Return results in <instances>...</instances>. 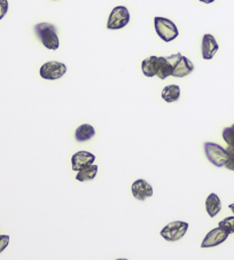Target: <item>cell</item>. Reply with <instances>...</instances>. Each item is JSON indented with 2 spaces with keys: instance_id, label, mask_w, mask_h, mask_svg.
Returning <instances> with one entry per match:
<instances>
[{
  "instance_id": "5",
  "label": "cell",
  "mask_w": 234,
  "mask_h": 260,
  "mask_svg": "<svg viewBox=\"0 0 234 260\" xmlns=\"http://www.w3.org/2000/svg\"><path fill=\"white\" fill-rule=\"evenodd\" d=\"M130 22V13L125 6H116L112 8L107 22V29L120 30L127 26Z\"/></svg>"
},
{
  "instance_id": "16",
  "label": "cell",
  "mask_w": 234,
  "mask_h": 260,
  "mask_svg": "<svg viewBox=\"0 0 234 260\" xmlns=\"http://www.w3.org/2000/svg\"><path fill=\"white\" fill-rule=\"evenodd\" d=\"M99 167L96 164L90 165V167L80 170L79 172L76 174V180L79 182H85V181H91L94 180V178L97 177Z\"/></svg>"
},
{
  "instance_id": "7",
  "label": "cell",
  "mask_w": 234,
  "mask_h": 260,
  "mask_svg": "<svg viewBox=\"0 0 234 260\" xmlns=\"http://www.w3.org/2000/svg\"><path fill=\"white\" fill-rule=\"evenodd\" d=\"M67 73V67L62 62L48 61L40 67V77L46 80H56L64 77Z\"/></svg>"
},
{
  "instance_id": "4",
  "label": "cell",
  "mask_w": 234,
  "mask_h": 260,
  "mask_svg": "<svg viewBox=\"0 0 234 260\" xmlns=\"http://www.w3.org/2000/svg\"><path fill=\"white\" fill-rule=\"evenodd\" d=\"M182 54H173L170 56H157L156 60V76L160 79H166L169 76H172L174 67L178 61L182 59Z\"/></svg>"
},
{
  "instance_id": "24",
  "label": "cell",
  "mask_w": 234,
  "mask_h": 260,
  "mask_svg": "<svg viewBox=\"0 0 234 260\" xmlns=\"http://www.w3.org/2000/svg\"><path fill=\"white\" fill-rule=\"evenodd\" d=\"M228 208H229V210H231V211H232V213L234 214V203H233V204H229Z\"/></svg>"
},
{
  "instance_id": "19",
  "label": "cell",
  "mask_w": 234,
  "mask_h": 260,
  "mask_svg": "<svg viewBox=\"0 0 234 260\" xmlns=\"http://www.w3.org/2000/svg\"><path fill=\"white\" fill-rule=\"evenodd\" d=\"M223 139L228 146H234V124L223 129Z\"/></svg>"
},
{
  "instance_id": "10",
  "label": "cell",
  "mask_w": 234,
  "mask_h": 260,
  "mask_svg": "<svg viewBox=\"0 0 234 260\" xmlns=\"http://www.w3.org/2000/svg\"><path fill=\"white\" fill-rule=\"evenodd\" d=\"M131 191L134 199L141 202L146 201L147 199H150V197L154 195L153 187L146 180H143V179H138V180L132 183Z\"/></svg>"
},
{
  "instance_id": "22",
  "label": "cell",
  "mask_w": 234,
  "mask_h": 260,
  "mask_svg": "<svg viewBox=\"0 0 234 260\" xmlns=\"http://www.w3.org/2000/svg\"><path fill=\"white\" fill-rule=\"evenodd\" d=\"M225 168L229 170V171H234V158H229L226 165H225Z\"/></svg>"
},
{
  "instance_id": "21",
  "label": "cell",
  "mask_w": 234,
  "mask_h": 260,
  "mask_svg": "<svg viewBox=\"0 0 234 260\" xmlns=\"http://www.w3.org/2000/svg\"><path fill=\"white\" fill-rule=\"evenodd\" d=\"M8 244H10V236L0 235V253L7 248Z\"/></svg>"
},
{
  "instance_id": "8",
  "label": "cell",
  "mask_w": 234,
  "mask_h": 260,
  "mask_svg": "<svg viewBox=\"0 0 234 260\" xmlns=\"http://www.w3.org/2000/svg\"><path fill=\"white\" fill-rule=\"evenodd\" d=\"M228 234L223 230H220L219 227H216L214 230H211L208 234L202 241L201 248L202 249H209V248H215V246H218L225 241L227 240Z\"/></svg>"
},
{
  "instance_id": "23",
  "label": "cell",
  "mask_w": 234,
  "mask_h": 260,
  "mask_svg": "<svg viewBox=\"0 0 234 260\" xmlns=\"http://www.w3.org/2000/svg\"><path fill=\"white\" fill-rule=\"evenodd\" d=\"M226 151L229 156V158H234V146H228L226 148Z\"/></svg>"
},
{
  "instance_id": "12",
  "label": "cell",
  "mask_w": 234,
  "mask_h": 260,
  "mask_svg": "<svg viewBox=\"0 0 234 260\" xmlns=\"http://www.w3.org/2000/svg\"><path fill=\"white\" fill-rule=\"evenodd\" d=\"M193 71H194V64H193V62L188 60L186 56H182V59L178 61L177 66L174 67L172 76L177 78H183L192 74Z\"/></svg>"
},
{
  "instance_id": "11",
  "label": "cell",
  "mask_w": 234,
  "mask_h": 260,
  "mask_svg": "<svg viewBox=\"0 0 234 260\" xmlns=\"http://www.w3.org/2000/svg\"><path fill=\"white\" fill-rule=\"evenodd\" d=\"M218 43L213 35L206 34L202 38V57L204 60H211L215 56L216 53L218 52Z\"/></svg>"
},
{
  "instance_id": "14",
  "label": "cell",
  "mask_w": 234,
  "mask_h": 260,
  "mask_svg": "<svg viewBox=\"0 0 234 260\" xmlns=\"http://www.w3.org/2000/svg\"><path fill=\"white\" fill-rule=\"evenodd\" d=\"M94 136H96V129L90 124H82L76 128L75 132L76 141L80 143L91 140Z\"/></svg>"
},
{
  "instance_id": "15",
  "label": "cell",
  "mask_w": 234,
  "mask_h": 260,
  "mask_svg": "<svg viewBox=\"0 0 234 260\" xmlns=\"http://www.w3.org/2000/svg\"><path fill=\"white\" fill-rule=\"evenodd\" d=\"M161 95L165 102H177L179 100V98H181V87H179L178 85H168V86H165L163 88Z\"/></svg>"
},
{
  "instance_id": "6",
  "label": "cell",
  "mask_w": 234,
  "mask_h": 260,
  "mask_svg": "<svg viewBox=\"0 0 234 260\" xmlns=\"http://www.w3.org/2000/svg\"><path fill=\"white\" fill-rule=\"evenodd\" d=\"M188 231V223L185 221H172L162 228L160 235L168 242L182 240Z\"/></svg>"
},
{
  "instance_id": "25",
  "label": "cell",
  "mask_w": 234,
  "mask_h": 260,
  "mask_svg": "<svg viewBox=\"0 0 234 260\" xmlns=\"http://www.w3.org/2000/svg\"><path fill=\"white\" fill-rule=\"evenodd\" d=\"M115 260H128V259H125V258H120V259H115Z\"/></svg>"
},
{
  "instance_id": "1",
  "label": "cell",
  "mask_w": 234,
  "mask_h": 260,
  "mask_svg": "<svg viewBox=\"0 0 234 260\" xmlns=\"http://www.w3.org/2000/svg\"><path fill=\"white\" fill-rule=\"evenodd\" d=\"M35 32L40 42L47 49L56 51L60 46L55 26L51 23H38L35 26Z\"/></svg>"
},
{
  "instance_id": "13",
  "label": "cell",
  "mask_w": 234,
  "mask_h": 260,
  "mask_svg": "<svg viewBox=\"0 0 234 260\" xmlns=\"http://www.w3.org/2000/svg\"><path fill=\"white\" fill-rule=\"evenodd\" d=\"M222 210V202L217 194L211 192V194L207 197L206 200V211L209 214L210 218H214L217 216Z\"/></svg>"
},
{
  "instance_id": "9",
  "label": "cell",
  "mask_w": 234,
  "mask_h": 260,
  "mask_svg": "<svg viewBox=\"0 0 234 260\" xmlns=\"http://www.w3.org/2000/svg\"><path fill=\"white\" fill-rule=\"evenodd\" d=\"M94 160H96V156L89 151H77L75 152L71 157V169L74 171L79 172L80 170L90 167V165H93Z\"/></svg>"
},
{
  "instance_id": "18",
  "label": "cell",
  "mask_w": 234,
  "mask_h": 260,
  "mask_svg": "<svg viewBox=\"0 0 234 260\" xmlns=\"http://www.w3.org/2000/svg\"><path fill=\"white\" fill-rule=\"evenodd\" d=\"M218 227L224 232H226L227 234H233L234 233V217H227L223 219L222 221H219Z\"/></svg>"
},
{
  "instance_id": "2",
  "label": "cell",
  "mask_w": 234,
  "mask_h": 260,
  "mask_svg": "<svg viewBox=\"0 0 234 260\" xmlns=\"http://www.w3.org/2000/svg\"><path fill=\"white\" fill-rule=\"evenodd\" d=\"M155 31L159 37L165 43H170L178 37V29L172 21L165 17L156 16L154 19Z\"/></svg>"
},
{
  "instance_id": "3",
  "label": "cell",
  "mask_w": 234,
  "mask_h": 260,
  "mask_svg": "<svg viewBox=\"0 0 234 260\" xmlns=\"http://www.w3.org/2000/svg\"><path fill=\"white\" fill-rule=\"evenodd\" d=\"M204 152L207 158L209 159L211 164H214L217 168H223L228 162L229 156L225 148L214 142L204 143Z\"/></svg>"
},
{
  "instance_id": "20",
  "label": "cell",
  "mask_w": 234,
  "mask_h": 260,
  "mask_svg": "<svg viewBox=\"0 0 234 260\" xmlns=\"http://www.w3.org/2000/svg\"><path fill=\"white\" fill-rule=\"evenodd\" d=\"M8 12L7 0H0V20H3Z\"/></svg>"
},
{
  "instance_id": "17",
  "label": "cell",
  "mask_w": 234,
  "mask_h": 260,
  "mask_svg": "<svg viewBox=\"0 0 234 260\" xmlns=\"http://www.w3.org/2000/svg\"><path fill=\"white\" fill-rule=\"evenodd\" d=\"M156 60L157 56H150L141 62L142 74L146 77H154V76H156Z\"/></svg>"
}]
</instances>
